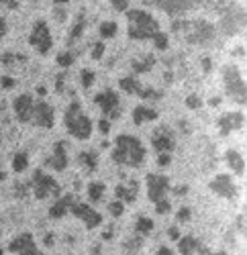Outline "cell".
Instances as JSON below:
<instances>
[{"instance_id":"obj_34","label":"cell","mask_w":247,"mask_h":255,"mask_svg":"<svg viewBox=\"0 0 247 255\" xmlns=\"http://www.w3.org/2000/svg\"><path fill=\"white\" fill-rule=\"evenodd\" d=\"M109 212H111L115 219H119V217L125 215V204H123L121 200H113V202L109 204Z\"/></svg>"},{"instance_id":"obj_24","label":"cell","mask_w":247,"mask_h":255,"mask_svg":"<svg viewBox=\"0 0 247 255\" xmlns=\"http://www.w3.org/2000/svg\"><path fill=\"white\" fill-rule=\"evenodd\" d=\"M78 163L84 169H88V172H94L98 167V153L96 151H82L78 155Z\"/></svg>"},{"instance_id":"obj_17","label":"cell","mask_w":247,"mask_h":255,"mask_svg":"<svg viewBox=\"0 0 247 255\" xmlns=\"http://www.w3.org/2000/svg\"><path fill=\"white\" fill-rule=\"evenodd\" d=\"M153 2L161 10H166L168 14H184L186 10H190L198 0H153Z\"/></svg>"},{"instance_id":"obj_43","label":"cell","mask_w":247,"mask_h":255,"mask_svg":"<svg viewBox=\"0 0 247 255\" xmlns=\"http://www.w3.org/2000/svg\"><path fill=\"white\" fill-rule=\"evenodd\" d=\"M98 131H100L102 135H109V133H111V121H109V119H100V121H98Z\"/></svg>"},{"instance_id":"obj_45","label":"cell","mask_w":247,"mask_h":255,"mask_svg":"<svg viewBox=\"0 0 247 255\" xmlns=\"http://www.w3.org/2000/svg\"><path fill=\"white\" fill-rule=\"evenodd\" d=\"M170 163H172V155L170 153H159L157 155V165L159 167H168Z\"/></svg>"},{"instance_id":"obj_11","label":"cell","mask_w":247,"mask_h":255,"mask_svg":"<svg viewBox=\"0 0 247 255\" xmlns=\"http://www.w3.org/2000/svg\"><path fill=\"white\" fill-rule=\"evenodd\" d=\"M8 251L14 255H41L31 233H20V235L12 237L8 243Z\"/></svg>"},{"instance_id":"obj_8","label":"cell","mask_w":247,"mask_h":255,"mask_svg":"<svg viewBox=\"0 0 247 255\" xmlns=\"http://www.w3.org/2000/svg\"><path fill=\"white\" fill-rule=\"evenodd\" d=\"M70 212H72L76 219H80L82 223H84V227L88 231H92V229H96V227L102 225V215H100L96 208H92L90 204H86V202H74V206H72Z\"/></svg>"},{"instance_id":"obj_38","label":"cell","mask_w":247,"mask_h":255,"mask_svg":"<svg viewBox=\"0 0 247 255\" xmlns=\"http://www.w3.org/2000/svg\"><path fill=\"white\" fill-rule=\"evenodd\" d=\"M186 106H188L190 111H198V109H202V100H200V96L190 94V96L186 98Z\"/></svg>"},{"instance_id":"obj_16","label":"cell","mask_w":247,"mask_h":255,"mask_svg":"<svg viewBox=\"0 0 247 255\" xmlns=\"http://www.w3.org/2000/svg\"><path fill=\"white\" fill-rule=\"evenodd\" d=\"M68 163H70V159H68L66 143H64V141H57V143L53 145V153L45 159V165L51 167V169H55V172H61V169L68 167Z\"/></svg>"},{"instance_id":"obj_36","label":"cell","mask_w":247,"mask_h":255,"mask_svg":"<svg viewBox=\"0 0 247 255\" xmlns=\"http://www.w3.org/2000/svg\"><path fill=\"white\" fill-rule=\"evenodd\" d=\"M190 217H192V210H190L188 206H182V208L176 212V223H178V225L188 223V221H190Z\"/></svg>"},{"instance_id":"obj_18","label":"cell","mask_w":247,"mask_h":255,"mask_svg":"<svg viewBox=\"0 0 247 255\" xmlns=\"http://www.w3.org/2000/svg\"><path fill=\"white\" fill-rule=\"evenodd\" d=\"M74 202H78L74 194L59 196V198L53 202V206H49V217H51V219H64L66 215H70Z\"/></svg>"},{"instance_id":"obj_50","label":"cell","mask_w":247,"mask_h":255,"mask_svg":"<svg viewBox=\"0 0 247 255\" xmlns=\"http://www.w3.org/2000/svg\"><path fill=\"white\" fill-rule=\"evenodd\" d=\"M4 35H6V20L4 16H0V41L4 39Z\"/></svg>"},{"instance_id":"obj_39","label":"cell","mask_w":247,"mask_h":255,"mask_svg":"<svg viewBox=\"0 0 247 255\" xmlns=\"http://www.w3.org/2000/svg\"><path fill=\"white\" fill-rule=\"evenodd\" d=\"M0 59H2L4 66H12L14 59H18V61H25V57H23V55H16V53H2V57H0Z\"/></svg>"},{"instance_id":"obj_6","label":"cell","mask_w":247,"mask_h":255,"mask_svg":"<svg viewBox=\"0 0 247 255\" xmlns=\"http://www.w3.org/2000/svg\"><path fill=\"white\" fill-rule=\"evenodd\" d=\"M29 43L35 47V51L39 55H47L53 47V39H51V33H49V27L45 20H37L31 29V35H29Z\"/></svg>"},{"instance_id":"obj_47","label":"cell","mask_w":247,"mask_h":255,"mask_svg":"<svg viewBox=\"0 0 247 255\" xmlns=\"http://www.w3.org/2000/svg\"><path fill=\"white\" fill-rule=\"evenodd\" d=\"M168 237L172 239V241H178L182 235H180V227H170L168 229Z\"/></svg>"},{"instance_id":"obj_22","label":"cell","mask_w":247,"mask_h":255,"mask_svg":"<svg viewBox=\"0 0 247 255\" xmlns=\"http://www.w3.org/2000/svg\"><path fill=\"white\" fill-rule=\"evenodd\" d=\"M176 243H178V251H180V255H194V253H196V249L200 247L198 239H194L192 235L180 237Z\"/></svg>"},{"instance_id":"obj_26","label":"cell","mask_w":247,"mask_h":255,"mask_svg":"<svg viewBox=\"0 0 247 255\" xmlns=\"http://www.w3.org/2000/svg\"><path fill=\"white\" fill-rule=\"evenodd\" d=\"M105 190H107V186L102 184V182H90L88 184V198H90V202H100L102 198H105Z\"/></svg>"},{"instance_id":"obj_21","label":"cell","mask_w":247,"mask_h":255,"mask_svg":"<svg viewBox=\"0 0 247 255\" xmlns=\"http://www.w3.org/2000/svg\"><path fill=\"white\" fill-rule=\"evenodd\" d=\"M225 161H227L229 169H231V172H233L235 176H243V172H245V159L241 157V153H239V151L229 149L227 153H225Z\"/></svg>"},{"instance_id":"obj_29","label":"cell","mask_w":247,"mask_h":255,"mask_svg":"<svg viewBox=\"0 0 247 255\" xmlns=\"http://www.w3.org/2000/svg\"><path fill=\"white\" fill-rule=\"evenodd\" d=\"M117 33H119V25L113 23V20H105V23H100V27H98V35L102 39H113Z\"/></svg>"},{"instance_id":"obj_27","label":"cell","mask_w":247,"mask_h":255,"mask_svg":"<svg viewBox=\"0 0 247 255\" xmlns=\"http://www.w3.org/2000/svg\"><path fill=\"white\" fill-rule=\"evenodd\" d=\"M153 63H155V57L153 55H143L141 59H135L133 61V72L135 74H145V72H149L151 68H153Z\"/></svg>"},{"instance_id":"obj_55","label":"cell","mask_w":247,"mask_h":255,"mask_svg":"<svg viewBox=\"0 0 247 255\" xmlns=\"http://www.w3.org/2000/svg\"><path fill=\"white\" fill-rule=\"evenodd\" d=\"M37 94H39V96H45V94H47V90H45L43 86H39V88H37Z\"/></svg>"},{"instance_id":"obj_54","label":"cell","mask_w":247,"mask_h":255,"mask_svg":"<svg viewBox=\"0 0 247 255\" xmlns=\"http://www.w3.org/2000/svg\"><path fill=\"white\" fill-rule=\"evenodd\" d=\"M0 4H6L8 8H16V0H0Z\"/></svg>"},{"instance_id":"obj_52","label":"cell","mask_w":247,"mask_h":255,"mask_svg":"<svg viewBox=\"0 0 247 255\" xmlns=\"http://www.w3.org/2000/svg\"><path fill=\"white\" fill-rule=\"evenodd\" d=\"M211 68H213V63H211V59H209V57H204V59H202V70H204V72H207V74H209V72H211Z\"/></svg>"},{"instance_id":"obj_20","label":"cell","mask_w":247,"mask_h":255,"mask_svg":"<svg viewBox=\"0 0 247 255\" xmlns=\"http://www.w3.org/2000/svg\"><path fill=\"white\" fill-rule=\"evenodd\" d=\"M155 119H157V111L149 109V106H145V104H139V106H135V109H133V123L137 127H141L143 123L155 121Z\"/></svg>"},{"instance_id":"obj_1","label":"cell","mask_w":247,"mask_h":255,"mask_svg":"<svg viewBox=\"0 0 247 255\" xmlns=\"http://www.w3.org/2000/svg\"><path fill=\"white\" fill-rule=\"evenodd\" d=\"M145 147L133 135H119L115 139V149H113V161L123 167H139L145 161Z\"/></svg>"},{"instance_id":"obj_19","label":"cell","mask_w":247,"mask_h":255,"mask_svg":"<svg viewBox=\"0 0 247 255\" xmlns=\"http://www.w3.org/2000/svg\"><path fill=\"white\" fill-rule=\"evenodd\" d=\"M115 200H121L123 204H133L137 200V182H131L129 186L119 184L115 188Z\"/></svg>"},{"instance_id":"obj_10","label":"cell","mask_w":247,"mask_h":255,"mask_svg":"<svg viewBox=\"0 0 247 255\" xmlns=\"http://www.w3.org/2000/svg\"><path fill=\"white\" fill-rule=\"evenodd\" d=\"M31 123L41 127V129H51L55 125V111L53 106L47 104L45 100H39L33 104V115H31Z\"/></svg>"},{"instance_id":"obj_51","label":"cell","mask_w":247,"mask_h":255,"mask_svg":"<svg viewBox=\"0 0 247 255\" xmlns=\"http://www.w3.org/2000/svg\"><path fill=\"white\" fill-rule=\"evenodd\" d=\"M157 255H176V253H174V251H172L170 247H166V245H161V247L157 249Z\"/></svg>"},{"instance_id":"obj_4","label":"cell","mask_w":247,"mask_h":255,"mask_svg":"<svg viewBox=\"0 0 247 255\" xmlns=\"http://www.w3.org/2000/svg\"><path fill=\"white\" fill-rule=\"evenodd\" d=\"M29 188H31V192L37 200H47L49 196H61V186L59 182L49 176V174H43L41 169H35L33 172V178L29 182Z\"/></svg>"},{"instance_id":"obj_40","label":"cell","mask_w":247,"mask_h":255,"mask_svg":"<svg viewBox=\"0 0 247 255\" xmlns=\"http://www.w3.org/2000/svg\"><path fill=\"white\" fill-rule=\"evenodd\" d=\"M102 55H105V43L102 41H98V43H94V47H92V59H102Z\"/></svg>"},{"instance_id":"obj_14","label":"cell","mask_w":247,"mask_h":255,"mask_svg":"<svg viewBox=\"0 0 247 255\" xmlns=\"http://www.w3.org/2000/svg\"><path fill=\"white\" fill-rule=\"evenodd\" d=\"M151 145L157 153H172L174 147H176V141H174V135L168 127H159V129L153 133Z\"/></svg>"},{"instance_id":"obj_15","label":"cell","mask_w":247,"mask_h":255,"mask_svg":"<svg viewBox=\"0 0 247 255\" xmlns=\"http://www.w3.org/2000/svg\"><path fill=\"white\" fill-rule=\"evenodd\" d=\"M33 104H35V100H33L31 94H20L12 100V111H14V115L20 123H31Z\"/></svg>"},{"instance_id":"obj_58","label":"cell","mask_w":247,"mask_h":255,"mask_svg":"<svg viewBox=\"0 0 247 255\" xmlns=\"http://www.w3.org/2000/svg\"><path fill=\"white\" fill-rule=\"evenodd\" d=\"M4 180H6V174H4V169L0 167V182H4Z\"/></svg>"},{"instance_id":"obj_56","label":"cell","mask_w":247,"mask_h":255,"mask_svg":"<svg viewBox=\"0 0 247 255\" xmlns=\"http://www.w3.org/2000/svg\"><path fill=\"white\" fill-rule=\"evenodd\" d=\"M221 104V98H211V106H219Z\"/></svg>"},{"instance_id":"obj_25","label":"cell","mask_w":247,"mask_h":255,"mask_svg":"<svg viewBox=\"0 0 247 255\" xmlns=\"http://www.w3.org/2000/svg\"><path fill=\"white\" fill-rule=\"evenodd\" d=\"M153 227H155V223L145 215H141L137 219V223H135V231H137L139 237H147L149 233H153Z\"/></svg>"},{"instance_id":"obj_41","label":"cell","mask_w":247,"mask_h":255,"mask_svg":"<svg viewBox=\"0 0 247 255\" xmlns=\"http://www.w3.org/2000/svg\"><path fill=\"white\" fill-rule=\"evenodd\" d=\"M141 243H143V239H139V235H137V237H133V239H129V241L125 243V251L131 249V253H135V251L141 247Z\"/></svg>"},{"instance_id":"obj_59","label":"cell","mask_w":247,"mask_h":255,"mask_svg":"<svg viewBox=\"0 0 247 255\" xmlns=\"http://www.w3.org/2000/svg\"><path fill=\"white\" fill-rule=\"evenodd\" d=\"M66 2H70V0H55V4H66Z\"/></svg>"},{"instance_id":"obj_28","label":"cell","mask_w":247,"mask_h":255,"mask_svg":"<svg viewBox=\"0 0 247 255\" xmlns=\"http://www.w3.org/2000/svg\"><path fill=\"white\" fill-rule=\"evenodd\" d=\"M84 27H86V18H84V12H82V14L78 16V20L74 23L72 33H70V39H68V43H70V45H74V43H76V39L82 37V33H84Z\"/></svg>"},{"instance_id":"obj_31","label":"cell","mask_w":247,"mask_h":255,"mask_svg":"<svg viewBox=\"0 0 247 255\" xmlns=\"http://www.w3.org/2000/svg\"><path fill=\"white\" fill-rule=\"evenodd\" d=\"M151 41H153L155 49H159V51L168 49V45H170V39H168V35L163 33V31H157V33H155V35L151 37Z\"/></svg>"},{"instance_id":"obj_60","label":"cell","mask_w":247,"mask_h":255,"mask_svg":"<svg viewBox=\"0 0 247 255\" xmlns=\"http://www.w3.org/2000/svg\"><path fill=\"white\" fill-rule=\"evenodd\" d=\"M211 255H227L225 251H217V253H211Z\"/></svg>"},{"instance_id":"obj_48","label":"cell","mask_w":247,"mask_h":255,"mask_svg":"<svg viewBox=\"0 0 247 255\" xmlns=\"http://www.w3.org/2000/svg\"><path fill=\"white\" fill-rule=\"evenodd\" d=\"M64 80H66V74H59V76H57V82H55V90H57V94L64 92Z\"/></svg>"},{"instance_id":"obj_53","label":"cell","mask_w":247,"mask_h":255,"mask_svg":"<svg viewBox=\"0 0 247 255\" xmlns=\"http://www.w3.org/2000/svg\"><path fill=\"white\" fill-rule=\"evenodd\" d=\"M55 18L59 20V23H64V20H66V12L61 10V8H55Z\"/></svg>"},{"instance_id":"obj_32","label":"cell","mask_w":247,"mask_h":255,"mask_svg":"<svg viewBox=\"0 0 247 255\" xmlns=\"http://www.w3.org/2000/svg\"><path fill=\"white\" fill-rule=\"evenodd\" d=\"M94 80H96V76H94V72L92 70H82L80 72V84H82V88H90L92 84H94Z\"/></svg>"},{"instance_id":"obj_3","label":"cell","mask_w":247,"mask_h":255,"mask_svg":"<svg viewBox=\"0 0 247 255\" xmlns=\"http://www.w3.org/2000/svg\"><path fill=\"white\" fill-rule=\"evenodd\" d=\"M64 125L68 133L78 141H86L92 137V129H94L92 121L88 119V115L82 113V104L78 100L68 104V109L64 113Z\"/></svg>"},{"instance_id":"obj_7","label":"cell","mask_w":247,"mask_h":255,"mask_svg":"<svg viewBox=\"0 0 247 255\" xmlns=\"http://www.w3.org/2000/svg\"><path fill=\"white\" fill-rule=\"evenodd\" d=\"M94 102H96L98 109L109 117V121H115V119L121 117V109H119V106H121V98H119V94L115 90L98 92L94 96Z\"/></svg>"},{"instance_id":"obj_37","label":"cell","mask_w":247,"mask_h":255,"mask_svg":"<svg viewBox=\"0 0 247 255\" xmlns=\"http://www.w3.org/2000/svg\"><path fill=\"white\" fill-rule=\"evenodd\" d=\"M170 210H172V204H170L168 198H163V200L155 202V212H157V215H168Z\"/></svg>"},{"instance_id":"obj_30","label":"cell","mask_w":247,"mask_h":255,"mask_svg":"<svg viewBox=\"0 0 247 255\" xmlns=\"http://www.w3.org/2000/svg\"><path fill=\"white\" fill-rule=\"evenodd\" d=\"M27 167H29V157H27V153H23V151L14 153V157H12V169H14V172H16V174H23Z\"/></svg>"},{"instance_id":"obj_23","label":"cell","mask_w":247,"mask_h":255,"mask_svg":"<svg viewBox=\"0 0 247 255\" xmlns=\"http://www.w3.org/2000/svg\"><path fill=\"white\" fill-rule=\"evenodd\" d=\"M119 86H121L123 92H127V94H139V90L143 88V84L139 82L137 76H125V78H121Z\"/></svg>"},{"instance_id":"obj_44","label":"cell","mask_w":247,"mask_h":255,"mask_svg":"<svg viewBox=\"0 0 247 255\" xmlns=\"http://www.w3.org/2000/svg\"><path fill=\"white\" fill-rule=\"evenodd\" d=\"M14 194L18 198H23L29 194V184H14Z\"/></svg>"},{"instance_id":"obj_57","label":"cell","mask_w":247,"mask_h":255,"mask_svg":"<svg viewBox=\"0 0 247 255\" xmlns=\"http://www.w3.org/2000/svg\"><path fill=\"white\" fill-rule=\"evenodd\" d=\"M45 245H53V235H47L45 237Z\"/></svg>"},{"instance_id":"obj_33","label":"cell","mask_w":247,"mask_h":255,"mask_svg":"<svg viewBox=\"0 0 247 255\" xmlns=\"http://www.w3.org/2000/svg\"><path fill=\"white\" fill-rule=\"evenodd\" d=\"M57 66L59 68H70L72 63H74V53L72 51H61V53H57Z\"/></svg>"},{"instance_id":"obj_13","label":"cell","mask_w":247,"mask_h":255,"mask_svg":"<svg viewBox=\"0 0 247 255\" xmlns=\"http://www.w3.org/2000/svg\"><path fill=\"white\" fill-rule=\"evenodd\" d=\"M243 123H245V117H243V113H239V111L225 113V115H223V117L217 121V125H219V133H221L223 137H227V135H231L233 131L241 129V127H243Z\"/></svg>"},{"instance_id":"obj_9","label":"cell","mask_w":247,"mask_h":255,"mask_svg":"<svg viewBox=\"0 0 247 255\" xmlns=\"http://www.w3.org/2000/svg\"><path fill=\"white\" fill-rule=\"evenodd\" d=\"M145 184H147V198L155 204L159 200L166 198V194L170 192V180L161 174H149L145 178Z\"/></svg>"},{"instance_id":"obj_12","label":"cell","mask_w":247,"mask_h":255,"mask_svg":"<svg viewBox=\"0 0 247 255\" xmlns=\"http://www.w3.org/2000/svg\"><path fill=\"white\" fill-rule=\"evenodd\" d=\"M209 188L213 190L217 196H221V198H235L237 192H239L237 186H235V182H233V178H231L229 174H219V176H215V178L211 180Z\"/></svg>"},{"instance_id":"obj_35","label":"cell","mask_w":247,"mask_h":255,"mask_svg":"<svg viewBox=\"0 0 247 255\" xmlns=\"http://www.w3.org/2000/svg\"><path fill=\"white\" fill-rule=\"evenodd\" d=\"M137 96H141L143 100H157V98H161V92H157V90H153V88H147V86H143Z\"/></svg>"},{"instance_id":"obj_5","label":"cell","mask_w":247,"mask_h":255,"mask_svg":"<svg viewBox=\"0 0 247 255\" xmlns=\"http://www.w3.org/2000/svg\"><path fill=\"white\" fill-rule=\"evenodd\" d=\"M223 82H225V90H227L229 98L235 100L237 104H245V82L237 66L231 63V66L223 68Z\"/></svg>"},{"instance_id":"obj_2","label":"cell","mask_w":247,"mask_h":255,"mask_svg":"<svg viewBox=\"0 0 247 255\" xmlns=\"http://www.w3.org/2000/svg\"><path fill=\"white\" fill-rule=\"evenodd\" d=\"M127 23H129L127 35L135 41H147L159 31V23L153 18V14H149L147 10H141V8L127 10Z\"/></svg>"},{"instance_id":"obj_46","label":"cell","mask_w":247,"mask_h":255,"mask_svg":"<svg viewBox=\"0 0 247 255\" xmlns=\"http://www.w3.org/2000/svg\"><path fill=\"white\" fill-rule=\"evenodd\" d=\"M0 86H2L4 90H10V88L16 86V82L12 78H8V76H2V78H0Z\"/></svg>"},{"instance_id":"obj_49","label":"cell","mask_w":247,"mask_h":255,"mask_svg":"<svg viewBox=\"0 0 247 255\" xmlns=\"http://www.w3.org/2000/svg\"><path fill=\"white\" fill-rule=\"evenodd\" d=\"M174 194L176 196H186L188 194V186H176L174 188Z\"/></svg>"},{"instance_id":"obj_42","label":"cell","mask_w":247,"mask_h":255,"mask_svg":"<svg viewBox=\"0 0 247 255\" xmlns=\"http://www.w3.org/2000/svg\"><path fill=\"white\" fill-rule=\"evenodd\" d=\"M111 4L119 12H127L129 10V0H111Z\"/></svg>"}]
</instances>
